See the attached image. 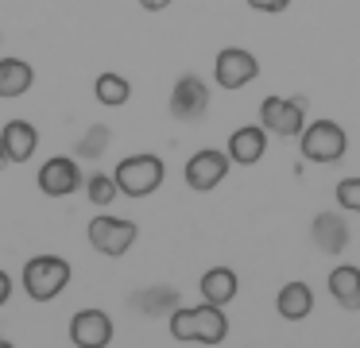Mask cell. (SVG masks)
Wrapping results in <instances>:
<instances>
[{
  "mask_svg": "<svg viewBox=\"0 0 360 348\" xmlns=\"http://www.w3.org/2000/svg\"><path fill=\"white\" fill-rule=\"evenodd\" d=\"M171 337L182 344H225L229 337V317L221 306H174L171 309Z\"/></svg>",
  "mask_w": 360,
  "mask_h": 348,
  "instance_id": "6da1fadb",
  "label": "cell"
},
{
  "mask_svg": "<svg viewBox=\"0 0 360 348\" xmlns=\"http://www.w3.org/2000/svg\"><path fill=\"white\" fill-rule=\"evenodd\" d=\"M70 286V263L63 255H35L24 263V290L32 302H51Z\"/></svg>",
  "mask_w": 360,
  "mask_h": 348,
  "instance_id": "7a4b0ae2",
  "label": "cell"
},
{
  "mask_svg": "<svg viewBox=\"0 0 360 348\" xmlns=\"http://www.w3.org/2000/svg\"><path fill=\"white\" fill-rule=\"evenodd\" d=\"M345 147H349V136H345V128L337 120H314L310 128L298 131V151H302V159L318 162V167L341 162Z\"/></svg>",
  "mask_w": 360,
  "mask_h": 348,
  "instance_id": "3957f363",
  "label": "cell"
},
{
  "mask_svg": "<svg viewBox=\"0 0 360 348\" xmlns=\"http://www.w3.org/2000/svg\"><path fill=\"white\" fill-rule=\"evenodd\" d=\"M112 178H117V190L128 193V198H148V193H155L159 186H163L167 178V167L159 155H128V159H120V167L112 170Z\"/></svg>",
  "mask_w": 360,
  "mask_h": 348,
  "instance_id": "277c9868",
  "label": "cell"
},
{
  "mask_svg": "<svg viewBox=\"0 0 360 348\" xmlns=\"http://www.w3.org/2000/svg\"><path fill=\"white\" fill-rule=\"evenodd\" d=\"M259 124L267 128V136L290 139L306 128V97H264L259 105Z\"/></svg>",
  "mask_w": 360,
  "mask_h": 348,
  "instance_id": "5b68a950",
  "label": "cell"
},
{
  "mask_svg": "<svg viewBox=\"0 0 360 348\" xmlns=\"http://www.w3.org/2000/svg\"><path fill=\"white\" fill-rule=\"evenodd\" d=\"M136 232L140 228H136V221H128V217H94L89 228H86V236L101 255L120 259V255L136 244Z\"/></svg>",
  "mask_w": 360,
  "mask_h": 348,
  "instance_id": "8992f818",
  "label": "cell"
},
{
  "mask_svg": "<svg viewBox=\"0 0 360 348\" xmlns=\"http://www.w3.org/2000/svg\"><path fill=\"white\" fill-rule=\"evenodd\" d=\"M229 167H233V159H229V151H217V147H202V151H194L186 159V167H182V178H186L190 190L198 193H210L213 186L225 182Z\"/></svg>",
  "mask_w": 360,
  "mask_h": 348,
  "instance_id": "52a82bcc",
  "label": "cell"
},
{
  "mask_svg": "<svg viewBox=\"0 0 360 348\" xmlns=\"http://www.w3.org/2000/svg\"><path fill=\"white\" fill-rule=\"evenodd\" d=\"M259 77V62L252 51H244V46H225V51L213 58V82L221 85V89H244V85H252Z\"/></svg>",
  "mask_w": 360,
  "mask_h": 348,
  "instance_id": "ba28073f",
  "label": "cell"
},
{
  "mask_svg": "<svg viewBox=\"0 0 360 348\" xmlns=\"http://www.w3.org/2000/svg\"><path fill=\"white\" fill-rule=\"evenodd\" d=\"M210 108V85L198 74H182L171 89V116L179 124H198Z\"/></svg>",
  "mask_w": 360,
  "mask_h": 348,
  "instance_id": "9c48e42d",
  "label": "cell"
},
{
  "mask_svg": "<svg viewBox=\"0 0 360 348\" xmlns=\"http://www.w3.org/2000/svg\"><path fill=\"white\" fill-rule=\"evenodd\" d=\"M35 182H39V190L47 193V198H70V193H78L82 186H86V178H82L78 159H70V155H55V159H47L39 167Z\"/></svg>",
  "mask_w": 360,
  "mask_h": 348,
  "instance_id": "30bf717a",
  "label": "cell"
},
{
  "mask_svg": "<svg viewBox=\"0 0 360 348\" xmlns=\"http://www.w3.org/2000/svg\"><path fill=\"white\" fill-rule=\"evenodd\" d=\"M70 340L78 348H105L112 340V317L105 309H78L70 317Z\"/></svg>",
  "mask_w": 360,
  "mask_h": 348,
  "instance_id": "8fae6325",
  "label": "cell"
},
{
  "mask_svg": "<svg viewBox=\"0 0 360 348\" xmlns=\"http://www.w3.org/2000/svg\"><path fill=\"white\" fill-rule=\"evenodd\" d=\"M264 151H267V128L264 124H244V128H236L233 136H229V159L240 162V167L259 162Z\"/></svg>",
  "mask_w": 360,
  "mask_h": 348,
  "instance_id": "7c38bea8",
  "label": "cell"
},
{
  "mask_svg": "<svg viewBox=\"0 0 360 348\" xmlns=\"http://www.w3.org/2000/svg\"><path fill=\"white\" fill-rule=\"evenodd\" d=\"M310 236H314V244H318L321 252L337 255V252L349 247L352 232H349V221H345L341 213H318V217H314V224H310Z\"/></svg>",
  "mask_w": 360,
  "mask_h": 348,
  "instance_id": "4fadbf2b",
  "label": "cell"
},
{
  "mask_svg": "<svg viewBox=\"0 0 360 348\" xmlns=\"http://www.w3.org/2000/svg\"><path fill=\"white\" fill-rule=\"evenodd\" d=\"M275 309H279L283 321H306L314 314V290L306 283H298V278H290L275 294Z\"/></svg>",
  "mask_w": 360,
  "mask_h": 348,
  "instance_id": "5bb4252c",
  "label": "cell"
},
{
  "mask_svg": "<svg viewBox=\"0 0 360 348\" xmlns=\"http://www.w3.org/2000/svg\"><path fill=\"white\" fill-rule=\"evenodd\" d=\"M0 139H4V151H8V162H27L39 147V131H35L32 120H8L0 128Z\"/></svg>",
  "mask_w": 360,
  "mask_h": 348,
  "instance_id": "9a60e30c",
  "label": "cell"
},
{
  "mask_svg": "<svg viewBox=\"0 0 360 348\" xmlns=\"http://www.w3.org/2000/svg\"><path fill=\"white\" fill-rule=\"evenodd\" d=\"M198 290H202V302L225 309L236 298V290H240V278H236L233 267H210L202 275V283H198Z\"/></svg>",
  "mask_w": 360,
  "mask_h": 348,
  "instance_id": "2e32d148",
  "label": "cell"
},
{
  "mask_svg": "<svg viewBox=\"0 0 360 348\" xmlns=\"http://www.w3.org/2000/svg\"><path fill=\"white\" fill-rule=\"evenodd\" d=\"M35 82V70L32 62L24 58H0V97H24Z\"/></svg>",
  "mask_w": 360,
  "mask_h": 348,
  "instance_id": "e0dca14e",
  "label": "cell"
},
{
  "mask_svg": "<svg viewBox=\"0 0 360 348\" xmlns=\"http://www.w3.org/2000/svg\"><path fill=\"white\" fill-rule=\"evenodd\" d=\"M329 294H333L345 309H356V302H360V267L337 263V267L329 271Z\"/></svg>",
  "mask_w": 360,
  "mask_h": 348,
  "instance_id": "ac0fdd59",
  "label": "cell"
},
{
  "mask_svg": "<svg viewBox=\"0 0 360 348\" xmlns=\"http://www.w3.org/2000/svg\"><path fill=\"white\" fill-rule=\"evenodd\" d=\"M94 93H97V101H101L105 108H120V105H128V97H132V85H128L120 74H101L94 82Z\"/></svg>",
  "mask_w": 360,
  "mask_h": 348,
  "instance_id": "d6986e66",
  "label": "cell"
},
{
  "mask_svg": "<svg viewBox=\"0 0 360 348\" xmlns=\"http://www.w3.org/2000/svg\"><path fill=\"white\" fill-rule=\"evenodd\" d=\"M109 124H89V131L78 139V147H74V155H82V159H101L105 151H109Z\"/></svg>",
  "mask_w": 360,
  "mask_h": 348,
  "instance_id": "ffe728a7",
  "label": "cell"
},
{
  "mask_svg": "<svg viewBox=\"0 0 360 348\" xmlns=\"http://www.w3.org/2000/svg\"><path fill=\"white\" fill-rule=\"evenodd\" d=\"M86 193H89V201H94L97 209H105V205H112L117 201V178L112 174H89V182H86Z\"/></svg>",
  "mask_w": 360,
  "mask_h": 348,
  "instance_id": "44dd1931",
  "label": "cell"
},
{
  "mask_svg": "<svg viewBox=\"0 0 360 348\" xmlns=\"http://www.w3.org/2000/svg\"><path fill=\"white\" fill-rule=\"evenodd\" d=\"M179 306V298H174V290H143L136 294V309H143V314H167V309Z\"/></svg>",
  "mask_w": 360,
  "mask_h": 348,
  "instance_id": "7402d4cb",
  "label": "cell"
},
{
  "mask_svg": "<svg viewBox=\"0 0 360 348\" xmlns=\"http://www.w3.org/2000/svg\"><path fill=\"white\" fill-rule=\"evenodd\" d=\"M337 205H341L345 213H360V174L337 182Z\"/></svg>",
  "mask_w": 360,
  "mask_h": 348,
  "instance_id": "603a6c76",
  "label": "cell"
},
{
  "mask_svg": "<svg viewBox=\"0 0 360 348\" xmlns=\"http://www.w3.org/2000/svg\"><path fill=\"white\" fill-rule=\"evenodd\" d=\"M287 4H290V0H248V8H256V12H267V15L287 12Z\"/></svg>",
  "mask_w": 360,
  "mask_h": 348,
  "instance_id": "cb8c5ba5",
  "label": "cell"
},
{
  "mask_svg": "<svg viewBox=\"0 0 360 348\" xmlns=\"http://www.w3.org/2000/svg\"><path fill=\"white\" fill-rule=\"evenodd\" d=\"M12 298V278H8V271H0V306Z\"/></svg>",
  "mask_w": 360,
  "mask_h": 348,
  "instance_id": "d4e9b609",
  "label": "cell"
},
{
  "mask_svg": "<svg viewBox=\"0 0 360 348\" xmlns=\"http://www.w3.org/2000/svg\"><path fill=\"white\" fill-rule=\"evenodd\" d=\"M140 8H148V12H163V8H171V0H140Z\"/></svg>",
  "mask_w": 360,
  "mask_h": 348,
  "instance_id": "484cf974",
  "label": "cell"
},
{
  "mask_svg": "<svg viewBox=\"0 0 360 348\" xmlns=\"http://www.w3.org/2000/svg\"><path fill=\"white\" fill-rule=\"evenodd\" d=\"M4 162H8V151H4V139H0V170H4Z\"/></svg>",
  "mask_w": 360,
  "mask_h": 348,
  "instance_id": "4316f807",
  "label": "cell"
},
{
  "mask_svg": "<svg viewBox=\"0 0 360 348\" xmlns=\"http://www.w3.org/2000/svg\"><path fill=\"white\" fill-rule=\"evenodd\" d=\"M0 348H8V340H4V337H0Z\"/></svg>",
  "mask_w": 360,
  "mask_h": 348,
  "instance_id": "83f0119b",
  "label": "cell"
},
{
  "mask_svg": "<svg viewBox=\"0 0 360 348\" xmlns=\"http://www.w3.org/2000/svg\"><path fill=\"white\" fill-rule=\"evenodd\" d=\"M356 309H360V302H356Z\"/></svg>",
  "mask_w": 360,
  "mask_h": 348,
  "instance_id": "f1b7e54d",
  "label": "cell"
}]
</instances>
